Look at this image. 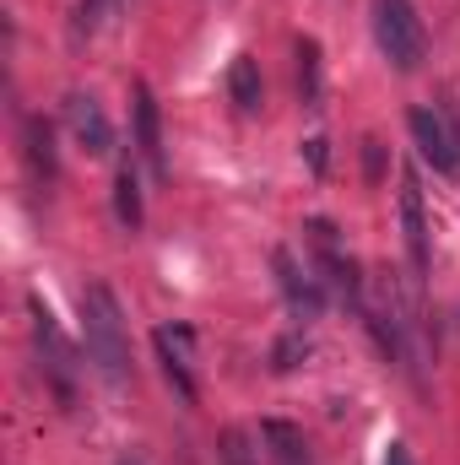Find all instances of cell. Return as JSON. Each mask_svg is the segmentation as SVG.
I'll return each instance as SVG.
<instances>
[{
    "instance_id": "30bf717a",
    "label": "cell",
    "mask_w": 460,
    "mask_h": 465,
    "mask_svg": "<svg viewBox=\"0 0 460 465\" xmlns=\"http://www.w3.org/2000/svg\"><path fill=\"white\" fill-rule=\"evenodd\" d=\"M276 271H282V292H287V303L298 309V314H320V282L309 276V265L298 271V260H293V249H276Z\"/></svg>"
},
{
    "instance_id": "8992f818",
    "label": "cell",
    "mask_w": 460,
    "mask_h": 465,
    "mask_svg": "<svg viewBox=\"0 0 460 465\" xmlns=\"http://www.w3.org/2000/svg\"><path fill=\"white\" fill-rule=\"evenodd\" d=\"M65 124H71V135H76L93 157H109V152H115V124L98 109L93 93H71V98H65Z\"/></svg>"
},
{
    "instance_id": "ffe728a7",
    "label": "cell",
    "mask_w": 460,
    "mask_h": 465,
    "mask_svg": "<svg viewBox=\"0 0 460 465\" xmlns=\"http://www.w3.org/2000/svg\"><path fill=\"white\" fill-rule=\"evenodd\" d=\"M385 465H417V460H412V444H401V439H395V444L385 450Z\"/></svg>"
},
{
    "instance_id": "7a4b0ae2",
    "label": "cell",
    "mask_w": 460,
    "mask_h": 465,
    "mask_svg": "<svg viewBox=\"0 0 460 465\" xmlns=\"http://www.w3.org/2000/svg\"><path fill=\"white\" fill-rule=\"evenodd\" d=\"M374 38L395 71H417L428 54V27L412 0H374Z\"/></svg>"
},
{
    "instance_id": "8fae6325",
    "label": "cell",
    "mask_w": 460,
    "mask_h": 465,
    "mask_svg": "<svg viewBox=\"0 0 460 465\" xmlns=\"http://www.w3.org/2000/svg\"><path fill=\"white\" fill-rule=\"evenodd\" d=\"M260 439H265V455L276 465H309V439H304V428H293V422H282V417H265V422H260Z\"/></svg>"
},
{
    "instance_id": "9a60e30c",
    "label": "cell",
    "mask_w": 460,
    "mask_h": 465,
    "mask_svg": "<svg viewBox=\"0 0 460 465\" xmlns=\"http://www.w3.org/2000/svg\"><path fill=\"white\" fill-rule=\"evenodd\" d=\"M115 217L125 232L141 228V179H135L130 163H119V173H115Z\"/></svg>"
},
{
    "instance_id": "277c9868",
    "label": "cell",
    "mask_w": 460,
    "mask_h": 465,
    "mask_svg": "<svg viewBox=\"0 0 460 465\" xmlns=\"http://www.w3.org/2000/svg\"><path fill=\"white\" fill-rule=\"evenodd\" d=\"M27 309H33V341H38V357H44V373H49V384L60 390V401L71 406V401H76V351L65 347V336H60L55 314L44 309V298H33Z\"/></svg>"
},
{
    "instance_id": "6da1fadb",
    "label": "cell",
    "mask_w": 460,
    "mask_h": 465,
    "mask_svg": "<svg viewBox=\"0 0 460 465\" xmlns=\"http://www.w3.org/2000/svg\"><path fill=\"white\" fill-rule=\"evenodd\" d=\"M82 341H87L93 368L109 384H125V373H130V336H125V309H119L109 282H87L82 287Z\"/></svg>"
},
{
    "instance_id": "5b68a950",
    "label": "cell",
    "mask_w": 460,
    "mask_h": 465,
    "mask_svg": "<svg viewBox=\"0 0 460 465\" xmlns=\"http://www.w3.org/2000/svg\"><path fill=\"white\" fill-rule=\"evenodd\" d=\"M152 347H157L168 384L179 390V401H195V331L185 320H168V325L152 331Z\"/></svg>"
},
{
    "instance_id": "52a82bcc",
    "label": "cell",
    "mask_w": 460,
    "mask_h": 465,
    "mask_svg": "<svg viewBox=\"0 0 460 465\" xmlns=\"http://www.w3.org/2000/svg\"><path fill=\"white\" fill-rule=\"evenodd\" d=\"M401 232H406V260H412V276L423 282L428 276V217H423V190H417V173L401 179Z\"/></svg>"
},
{
    "instance_id": "e0dca14e",
    "label": "cell",
    "mask_w": 460,
    "mask_h": 465,
    "mask_svg": "<svg viewBox=\"0 0 460 465\" xmlns=\"http://www.w3.org/2000/svg\"><path fill=\"white\" fill-rule=\"evenodd\" d=\"M119 5H125V0H82V22H76V27H82V33H93L109 11H119Z\"/></svg>"
},
{
    "instance_id": "ac0fdd59",
    "label": "cell",
    "mask_w": 460,
    "mask_h": 465,
    "mask_svg": "<svg viewBox=\"0 0 460 465\" xmlns=\"http://www.w3.org/2000/svg\"><path fill=\"white\" fill-rule=\"evenodd\" d=\"M363 168H368V184H379V179H385V146H379L374 135L363 141Z\"/></svg>"
},
{
    "instance_id": "9c48e42d",
    "label": "cell",
    "mask_w": 460,
    "mask_h": 465,
    "mask_svg": "<svg viewBox=\"0 0 460 465\" xmlns=\"http://www.w3.org/2000/svg\"><path fill=\"white\" fill-rule=\"evenodd\" d=\"M22 157H27V173H33V184H55V173H60V163H55V130L44 124V114H27L22 119Z\"/></svg>"
},
{
    "instance_id": "5bb4252c",
    "label": "cell",
    "mask_w": 460,
    "mask_h": 465,
    "mask_svg": "<svg viewBox=\"0 0 460 465\" xmlns=\"http://www.w3.org/2000/svg\"><path fill=\"white\" fill-rule=\"evenodd\" d=\"M298 98H304V109H320V98H325L320 44H315V38H298Z\"/></svg>"
},
{
    "instance_id": "3957f363",
    "label": "cell",
    "mask_w": 460,
    "mask_h": 465,
    "mask_svg": "<svg viewBox=\"0 0 460 465\" xmlns=\"http://www.w3.org/2000/svg\"><path fill=\"white\" fill-rule=\"evenodd\" d=\"M406 124H412V141H417L423 163H428L434 173H450V179H455L460 173V130L450 124V114L434 109V104H417V109L406 114Z\"/></svg>"
},
{
    "instance_id": "44dd1931",
    "label": "cell",
    "mask_w": 460,
    "mask_h": 465,
    "mask_svg": "<svg viewBox=\"0 0 460 465\" xmlns=\"http://www.w3.org/2000/svg\"><path fill=\"white\" fill-rule=\"evenodd\" d=\"M125 465H130V460H125Z\"/></svg>"
},
{
    "instance_id": "ba28073f",
    "label": "cell",
    "mask_w": 460,
    "mask_h": 465,
    "mask_svg": "<svg viewBox=\"0 0 460 465\" xmlns=\"http://www.w3.org/2000/svg\"><path fill=\"white\" fill-rule=\"evenodd\" d=\"M135 152L146 157L152 179L168 173V157H163V114H157V98L146 82H135Z\"/></svg>"
},
{
    "instance_id": "d6986e66",
    "label": "cell",
    "mask_w": 460,
    "mask_h": 465,
    "mask_svg": "<svg viewBox=\"0 0 460 465\" xmlns=\"http://www.w3.org/2000/svg\"><path fill=\"white\" fill-rule=\"evenodd\" d=\"M304 157H309V168H315V173H325V141H320V135H309V141H304Z\"/></svg>"
},
{
    "instance_id": "4fadbf2b",
    "label": "cell",
    "mask_w": 460,
    "mask_h": 465,
    "mask_svg": "<svg viewBox=\"0 0 460 465\" xmlns=\"http://www.w3.org/2000/svg\"><path fill=\"white\" fill-rule=\"evenodd\" d=\"M265 460V439L255 428H228L217 439V465H260Z\"/></svg>"
},
{
    "instance_id": "7c38bea8",
    "label": "cell",
    "mask_w": 460,
    "mask_h": 465,
    "mask_svg": "<svg viewBox=\"0 0 460 465\" xmlns=\"http://www.w3.org/2000/svg\"><path fill=\"white\" fill-rule=\"evenodd\" d=\"M228 98L244 114H255V109L265 104V82H260V60H255V54H238L228 65Z\"/></svg>"
},
{
    "instance_id": "2e32d148",
    "label": "cell",
    "mask_w": 460,
    "mask_h": 465,
    "mask_svg": "<svg viewBox=\"0 0 460 465\" xmlns=\"http://www.w3.org/2000/svg\"><path fill=\"white\" fill-rule=\"evenodd\" d=\"M298 357H309V341L304 336H287V341H276V351H271V368L287 373V368H298Z\"/></svg>"
}]
</instances>
